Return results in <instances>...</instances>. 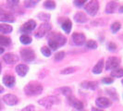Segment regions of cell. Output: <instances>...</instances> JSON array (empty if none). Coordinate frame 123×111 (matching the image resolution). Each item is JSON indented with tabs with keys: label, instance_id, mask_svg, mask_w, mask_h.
I'll return each instance as SVG.
<instances>
[{
	"label": "cell",
	"instance_id": "cell-1",
	"mask_svg": "<svg viewBox=\"0 0 123 111\" xmlns=\"http://www.w3.org/2000/svg\"><path fill=\"white\" fill-rule=\"evenodd\" d=\"M66 43H67V38L59 33H55L51 35L48 39V45L49 48L52 50H56L58 47L63 46Z\"/></svg>",
	"mask_w": 123,
	"mask_h": 111
},
{
	"label": "cell",
	"instance_id": "cell-2",
	"mask_svg": "<svg viewBox=\"0 0 123 111\" xmlns=\"http://www.w3.org/2000/svg\"><path fill=\"white\" fill-rule=\"evenodd\" d=\"M43 85L38 82H30L24 88V92L30 96H36L43 92Z\"/></svg>",
	"mask_w": 123,
	"mask_h": 111
},
{
	"label": "cell",
	"instance_id": "cell-3",
	"mask_svg": "<svg viewBox=\"0 0 123 111\" xmlns=\"http://www.w3.org/2000/svg\"><path fill=\"white\" fill-rule=\"evenodd\" d=\"M60 103V100L58 97L56 96H47V97H44V98L41 99L38 101V104L41 105H43V107L45 108H51L54 105L56 104H59Z\"/></svg>",
	"mask_w": 123,
	"mask_h": 111
},
{
	"label": "cell",
	"instance_id": "cell-4",
	"mask_svg": "<svg viewBox=\"0 0 123 111\" xmlns=\"http://www.w3.org/2000/svg\"><path fill=\"white\" fill-rule=\"evenodd\" d=\"M21 59L25 62H31L35 58V53L31 48H24L20 51Z\"/></svg>",
	"mask_w": 123,
	"mask_h": 111
},
{
	"label": "cell",
	"instance_id": "cell-5",
	"mask_svg": "<svg viewBox=\"0 0 123 111\" xmlns=\"http://www.w3.org/2000/svg\"><path fill=\"white\" fill-rule=\"evenodd\" d=\"M85 11L90 16H95L99 9V3L97 1H90L85 6Z\"/></svg>",
	"mask_w": 123,
	"mask_h": 111
},
{
	"label": "cell",
	"instance_id": "cell-6",
	"mask_svg": "<svg viewBox=\"0 0 123 111\" xmlns=\"http://www.w3.org/2000/svg\"><path fill=\"white\" fill-rule=\"evenodd\" d=\"M120 63V60L118 57L116 56H110L107 58L106 63H105V69L106 70H114L118 67Z\"/></svg>",
	"mask_w": 123,
	"mask_h": 111
},
{
	"label": "cell",
	"instance_id": "cell-7",
	"mask_svg": "<svg viewBox=\"0 0 123 111\" xmlns=\"http://www.w3.org/2000/svg\"><path fill=\"white\" fill-rule=\"evenodd\" d=\"M51 30V25L47 22H44L43 24L40 25V27L37 29V31L34 32V35L37 38H42L43 37L48 31Z\"/></svg>",
	"mask_w": 123,
	"mask_h": 111
},
{
	"label": "cell",
	"instance_id": "cell-8",
	"mask_svg": "<svg viewBox=\"0 0 123 111\" xmlns=\"http://www.w3.org/2000/svg\"><path fill=\"white\" fill-rule=\"evenodd\" d=\"M3 101H4L5 104L8 105H15L18 103V97L16 95H14V94H10V93L5 94L3 96Z\"/></svg>",
	"mask_w": 123,
	"mask_h": 111
},
{
	"label": "cell",
	"instance_id": "cell-9",
	"mask_svg": "<svg viewBox=\"0 0 123 111\" xmlns=\"http://www.w3.org/2000/svg\"><path fill=\"white\" fill-rule=\"evenodd\" d=\"M72 41H73V43L75 45H82L85 43L86 38H85V35L82 33L75 32L72 34Z\"/></svg>",
	"mask_w": 123,
	"mask_h": 111
},
{
	"label": "cell",
	"instance_id": "cell-10",
	"mask_svg": "<svg viewBox=\"0 0 123 111\" xmlns=\"http://www.w3.org/2000/svg\"><path fill=\"white\" fill-rule=\"evenodd\" d=\"M95 104L98 107H102V108H106L109 107L112 105V102L109 98L106 97H98L95 101Z\"/></svg>",
	"mask_w": 123,
	"mask_h": 111
},
{
	"label": "cell",
	"instance_id": "cell-11",
	"mask_svg": "<svg viewBox=\"0 0 123 111\" xmlns=\"http://www.w3.org/2000/svg\"><path fill=\"white\" fill-rule=\"evenodd\" d=\"M35 28H36V22L34 20L31 19V20L27 21L26 23L23 24L22 28H21V31H23V32H30V31H33Z\"/></svg>",
	"mask_w": 123,
	"mask_h": 111
},
{
	"label": "cell",
	"instance_id": "cell-12",
	"mask_svg": "<svg viewBox=\"0 0 123 111\" xmlns=\"http://www.w3.org/2000/svg\"><path fill=\"white\" fill-rule=\"evenodd\" d=\"M3 59L7 64H14V63H17L18 62V56H16L15 54L7 53V54H6V55L3 56Z\"/></svg>",
	"mask_w": 123,
	"mask_h": 111
},
{
	"label": "cell",
	"instance_id": "cell-13",
	"mask_svg": "<svg viewBox=\"0 0 123 111\" xmlns=\"http://www.w3.org/2000/svg\"><path fill=\"white\" fill-rule=\"evenodd\" d=\"M68 99L69 104L73 105L76 109H80H80L83 108V104H82V102H80V101H79V100H77L72 94L69 95V96H68Z\"/></svg>",
	"mask_w": 123,
	"mask_h": 111
},
{
	"label": "cell",
	"instance_id": "cell-14",
	"mask_svg": "<svg viewBox=\"0 0 123 111\" xmlns=\"http://www.w3.org/2000/svg\"><path fill=\"white\" fill-rule=\"evenodd\" d=\"M3 82L6 86L11 88L15 85V82H16V80H15V77L12 76V75H5L4 78H3Z\"/></svg>",
	"mask_w": 123,
	"mask_h": 111
},
{
	"label": "cell",
	"instance_id": "cell-15",
	"mask_svg": "<svg viewBox=\"0 0 123 111\" xmlns=\"http://www.w3.org/2000/svg\"><path fill=\"white\" fill-rule=\"evenodd\" d=\"M0 21H2V22H14L15 18H14V16L10 13L2 12L0 13Z\"/></svg>",
	"mask_w": 123,
	"mask_h": 111
},
{
	"label": "cell",
	"instance_id": "cell-16",
	"mask_svg": "<svg viewBox=\"0 0 123 111\" xmlns=\"http://www.w3.org/2000/svg\"><path fill=\"white\" fill-rule=\"evenodd\" d=\"M28 70H29L28 66H26L24 64H19L16 67V72L20 77H24L28 72Z\"/></svg>",
	"mask_w": 123,
	"mask_h": 111
},
{
	"label": "cell",
	"instance_id": "cell-17",
	"mask_svg": "<svg viewBox=\"0 0 123 111\" xmlns=\"http://www.w3.org/2000/svg\"><path fill=\"white\" fill-rule=\"evenodd\" d=\"M74 19H75L76 22H79V23H85L87 21V17L83 12H78L74 15Z\"/></svg>",
	"mask_w": 123,
	"mask_h": 111
},
{
	"label": "cell",
	"instance_id": "cell-18",
	"mask_svg": "<svg viewBox=\"0 0 123 111\" xmlns=\"http://www.w3.org/2000/svg\"><path fill=\"white\" fill-rule=\"evenodd\" d=\"M104 59L102 58V59H100L97 63H96V65L93 67L92 68V72L94 74H100L102 71H103V68H104Z\"/></svg>",
	"mask_w": 123,
	"mask_h": 111
},
{
	"label": "cell",
	"instance_id": "cell-19",
	"mask_svg": "<svg viewBox=\"0 0 123 111\" xmlns=\"http://www.w3.org/2000/svg\"><path fill=\"white\" fill-rule=\"evenodd\" d=\"M117 6V4L114 1H110L106 4V6H105V12L108 13V14H111V13H114L116 11V8Z\"/></svg>",
	"mask_w": 123,
	"mask_h": 111
},
{
	"label": "cell",
	"instance_id": "cell-20",
	"mask_svg": "<svg viewBox=\"0 0 123 111\" xmlns=\"http://www.w3.org/2000/svg\"><path fill=\"white\" fill-rule=\"evenodd\" d=\"M82 88L90 89V90H95L97 88V83L95 81H83L80 83Z\"/></svg>",
	"mask_w": 123,
	"mask_h": 111
},
{
	"label": "cell",
	"instance_id": "cell-21",
	"mask_svg": "<svg viewBox=\"0 0 123 111\" xmlns=\"http://www.w3.org/2000/svg\"><path fill=\"white\" fill-rule=\"evenodd\" d=\"M71 28H72V23H71V21H70L69 19L65 20V21L62 23V29H63V31H65L66 33H69Z\"/></svg>",
	"mask_w": 123,
	"mask_h": 111
},
{
	"label": "cell",
	"instance_id": "cell-22",
	"mask_svg": "<svg viewBox=\"0 0 123 111\" xmlns=\"http://www.w3.org/2000/svg\"><path fill=\"white\" fill-rule=\"evenodd\" d=\"M12 30V26H10V25L0 24V32H2V33H10Z\"/></svg>",
	"mask_w": 123,
	"mask_h": 111
},
{
	"label": "cell",
	"instance_id": "cell-23",
	"mask_svg": "<svg viewBox=\"0 0 123 111\" xmlns=\"http://www.w3.org/2000/svg\"><path fill=\"white\" fill-rule=\"evenodd\" d=\"M11 43V40L9 37H6L5 35H0V45L1 46H7Z\"/></svg>",
	"mask_w": 123,
	"mask_h": 111
},
{
	"label": "cell",
	"instance_id": "cell-24",
	"mask_svg": "<svg viewBox=\"0 0 123 111\" xmlns=\"http://www.w3.org/2000/svg\"><path fill=\"white\" fill-rule=\"evenodd\" d=\"M111 76L115 77V78H121V77H123V68H116V69L112 70Z\"/></svg>",
	"mask_w": 123,
	"mask_h": 111
},
{
	"label": "cell",
	"instance_id": "cell-25",
	"mask_svg": "<svg viewBox=\"0 0 123 111\" xmlns=\"http://www.w3.org/2000/svg\"><path fill=\"white\" fill-rule=\"evenodd\" d=\"M19 40H20L21 43H23V44H29V43H31V38L29 35H27V34L21 35L20 38H19Z\"/></svg>",
	"mask_w": 123,
	"mask_h": 111
},
{
	"label": "cell",
	"instance_id": "cell-26",
	"mask_svg": "<svg viewBox=\"0 0 123 111\" xmlns=\"http://www.w3.org/2000/svg\"><path fill=\"white\" fill-rule=\"evenodd\" d=\"M59 92H61L62 94H64V95H66L67 97L69 96V95H71V89L70 88H68V87H63V88H60L59 90H58Z\"/></svg>",
	"mask_w": 123,
	"mask_h": 111
},
{
	"label": "cell",
	"instance_id": "cell-27",
	"mask_svg": "<svg viewBox=\"0 0 123 111\" xmlns=\"http://www.w3.org/2000/svg\"><path fill=\"white\" fill-rule=\"evenodd\" d=\"M43 6L46 8V9H55V3L54 1H45Z\"/></svg>",
	"mask_w": 123,
	"mask_h": 111
},
{
	"label": "cell",
	"instance_id": "cell-28",
	"mask_svg": "<svg viewBox=\"0 0 123 111\" xmlns=\"http://www.w3.org/2000/svg\"><path fill=\"white\" fill-rule=\"evenodd\" d=\"M120 27H121V25H120V23H119L118 21H116V22H114L113 24L111 25V31H112V32L116 33L117 31H119Z\"/></svg>",
	"mask_w": 123,
	"mask_h": 111
},
{
	"label": "cell",
	"instance_id": "cell-29",
	"mask_svg": "<svg viewBox=\"0 0 123 111\" xmlns=\"http://www.w3.org/2000/svg\"><path fill=\"white\" fill-rule=\"evenodd\" d=\"M86 46L90 49H95L97 48V43L95 41H92V40H89L86 43Z\"/></svg>",
	"mask_w": 123,
	"mask_h": 111
},
{
	"label": "cell",
	"instance_id": "cell-30",
	"mask_svg": "<svg viewBox=\"0 0 123 111\" xmlns=\"http://www.w3.org/2000/svg\"><path fill=\"white\" fill-rule=\"evenodd\" d=\"M41 52H42V54H43L44 56H50V55H51V50H50L49 47H47V46H43V47L41 48Z\"/></svg>",
	"mask_w": 123,
	"mask_h": 111
},
{
	"label": "cell",
	"instance_id": "cell-31",
	"mask_svg": "<svg viewBox=\"0 0 123 111\" xmlns=\"http://www.w3.org/2000/svg\"><path fill=\"white\" fill-rule=\"evenodd\" d=\"M65 57V52L63 51H60V52H57L55 55V59L56 61H60L63 58Z\"/></svg>",
	"mask_w": 123,
	"mask_h": 111
},
{
	"label": "cell",
	"instance_id": "cell-32",
	"mask_svg": "<svg viewBox=\"0 0 123 111\" xmlns=\"http://www.w3.org/2000/svg\"><path fill=\"white\" fill-rule=\"evenodd\" d=\"M38 17L40 19H43L44 21H47V20H49L50 19V16L49 14H45V13H40L39 15H38Z\"/></svg>",
	"mask_w": 123,
	"mask_h": 111
},
{
	"label": "cell",
	"instance_id": "cell-33",
	"mask_svg": "<svg viewBox=\"0 0 123 111\" xmlns=\"http://www.w3.org/2000/svg\"><path fill=\"white\" fill-rule=\"evenodd\" d=\"M76 71V68H67L65 69H63L61 71V74H70V73H73Z\"/></svg>",
	"mask_w": 123,
	"mask_h": 111
},
{
	"label": "cell",
	"instance_id": "cell-34",
	"mask_svg": "<svg viewBox=\"0 0 123 111\" xmlns=\"http://www.w3.org/2000/svg\"><path fill=\"white\" fill-rule=\"evenodd\" d=\"M38 3V1H25L24 4L26 7H32Z\"/></svg>",
	"mask_w": 123,
	"mask_h": 111
},
{
	"label": "cell",
	"instance_id": "cell-35",
	"mask_svg": "<svg viewBox=\"0 0 123 111\" xmlns=\"http://www.w3.org/2000/svg\"><path fill=\"white\" fill-rule=\"evenodd\" d=\"M107 47H108V50H109V51H112V52L117 50V45H116L115 43H108Z\"/></svg>",
	"mask_w": 123,
	"mask_h": 111
},
{
	"label": "cell",
	"instance_id": "cell-36",
	"mask_svg": "<svg viewBox=\"0 0 123 111\" xmlns=\"http://www.w3.org/2000/svg\"><path fill=\"white\" fill-rule=\"evenodd\" d=\"M102 81L104 83H105V84H111L113 82V79L112 78H108V77H105V78H103Z\"/></svg>",
	"mask_w": 123,
	"mask_h": 111
},
{
	"label": "cell",
	"instance_id": "cell-37",
	"mask_svg": "<svg viewBox=\"0 0 123 111\" xmlns=\"http://www.w3.org/2000/svg\"><path fill=\"white\" fill-rule=\"evenodd\" d=\"M7 6H10V7H14V6H17L18 4V1H7Z\"/></svg>",
	"mask_w": 123,
	"mask_h": 111
},
{
	"label": "cell",
	"instance_id": "cell-38",
	"mask_svg": "<svg viewBox=\"0 0 123 111\" xmlns=\"http://www.w3.org/2000/svg\"><path fill=\"white\" fill-rule=\"evenodd\" d=\"M21 111H35V108L33 105H27L23 109H21Z\"/></svg>",
	"mask_w": 123,
	"mask_h": 111
},
{
	"label": "cell",
	"instance_id": "cell-39",
	"mask_svg": "<svg viewBox=\"0 0 123 111\" xmlns=\"http://www.w3.org/2000/svg\"><path fill=\"white\" fill-rule=\"evenodd\" d=\"M74 4H75V6H83V4H86V1L85 0H83V1H74Z\"/></svg>",
	"mask_w": 123,
	"mask_h": 111
},
{
	"label": "cell",
	"instance_id": "cell-40",
	"mask_svg": "<svg viewBox=\"0 0 123 111\" xmlns=\"http://www.w3.org/2000/svg\"><path fill=\"white\" fill-rule=\"evenodd\" d=\"M92 111H104V110L101 109V108H98V107H92Z\"/></svg>",
	"mask_w": 123,
	"mask_h": 111
},
{
	"label": "cell",
	"instance_id": "cell-41",
	"mask_svg": "<svg viewBox=\"0 0 123 111\" xmlns=\"http://www.w3.org/2000/svg\"><path fill=\"white\" fill-rule=\"evenodd\" d=\"M4 51H5V49H4L2 46H0V55H2V54L4 53Z\"/></svg>",
	"mask_w": 123,
	"mask_h": 111
},
{
	"label": "cell",
	"instance_id": "cell-42",
	"mask_svg": "<svg viewBox=\"0 0 123 111\" xmlns=\"http://www.w3.org/2000/svg\"><path fill=\"white\" fill-rule=\"evenodd\" d=\"M118 10H119V12H120V13H123V6H120Z\"/></svg>",
	"mask_w": 123,
	"mask_h": 111
},
{
	"label": "cell",
	"instance_id": "cell-43",
	"mask_svg": "<svg viewBox=\"0 0 123 111\" xmlns=\"http://www.w3.org/2000/svg\"><path fill=\"white\" fill-rule=\"evenodd\" d=\"M4 92V88L0 85V93H1V92Z\"/></svg>",
	"mask_w": 123,
	"mask_h": 111
},
{
	"label": "cell",
	"instance_id": "cell-44",
	"mask_svg": "<svg viewBox=\"0 0 123 111\" xmlns=\"http://www.w3.org/2000/svg\"><path fill=\"white\" fill-rule=\"evenodd\" d=\"M2 109V104H1V102H0V110Z\"/></svg>",
	"mask_w": 123,
	"mask_h": 111
},
{
	"label": "cell",
	"instance_id": "cell-45",
	"mask_svg": "<svg viewBox=\"0 0 123 111\" xmlns=\"http://www.w3.org/2000/svg\"><path fill=\"white\" fill-rule=\"evenodd\" d=\"M1 69H2V67H1V63H0V73H1Z\"/></svg>",
	"mask_w": 123,
	"mask_h": 111
},
{
	"label": "cell",
	"instance_id": "cell-46",
	"mask_svg": "<svg viewBox=\"0 0 123 111\" xmlns=\"http://www.w3.org/2000/svg\"><path fill=\"white\" fill-rule=\"evenodd\" d=\"M121 83H122V84H123V80H121Z\"/></svg>",
	"mask_w": 123,
	"mask_h": 111
}]
</instances>
